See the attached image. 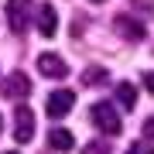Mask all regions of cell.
<instances>
[{"label":"cell","instance_id":"obj_9","mask_svg":"<svg viewBox=\"0 0 154 154\" xmlns=\"http://www.w3.org/2000/svg\"><path fill=\"white\" fill-rule=\"evenodd\" d=\"M116 103L123 110H134L137 106V86L134 82H116Z\"/></svg>","mask_w":154,"mask_h":154},{"label":"cell","instance_id":"obj_7","mask_svg":"<svg viewBox=\"0 0 154 154\" xmlns=\"http://www.w3.org/2000/svg\"><path fill=\"white\" fill-rule=\"evenodd\" d=\"M38 31L45 34V38H55V31H58V14H55L51 4H41V7H38Z\"/></svg>","mask_w":154,"mask_h":154},{"label":"cell","instance_id":"obj_12","mask_svg":"<svg viewBox=\"0 0 154 154\" xmlns=\"http://www.w3.org/2000/svg\"><path fill=\"white\" fill-rule=\"evenodd\" d=\"M82 154H113V151H110V144H103V140H89L82 147Z\"/></svg>","mask_w":154,"mask_h":154},{"label":"cell","instance_id":"obj_15","mask_svg":"<svg viewBox=\"0 0 154 154\" xmlns=\"http://www.w3.org/2000/svg\"><path fill=\"white\" fill-rule=\"evenodd\" d=\"M144 86H147L151 93H154V72H147V75H144Z\"/></svg>","mask_w":154,"mask_h":154},{"label":"cell","instance_id":"obj_16","mask_svg":"<svg viewBox=\"0 0 154 154\" xmlns=\"http://www.w3.org/2000/svg\"><path fill=\"white\" fill-rule=\"evenodd\" d=\"M0 134H4V120H0Z\"/></svg>","mask_w":154,"mask_h":154},{"label":"cell","instance_id":"obj_1","mask_svg":"<svg viewBox=\"0 0 154 154\" xmlns=\"http://www.w3.org/2000/svg\"><path fill=\"white\" fill-rule=\"evenodd\" d=\"M93 123L106 134V137H116L120 127H123V123H120V113L113 110V103H96V106H93Z\"/></svg>","mask_w":154,"mask_h":154},{"label":"cell","instance_id":"obj_13","mask_svg":"<svg viewBox=\"0 0 154 154\" xmlns=\"http://www.w3.org/2000/svg\"><path fill=\"white\" fill-rule=\"evenodd\" d=\"M127 154H154V147H147L144 140H137V144H130V147H127Z\"/></svg>","mask_w":154,"mask_h":154},{"label":"cell","instance_id":"obj_10","mask_svg":"<svg viewBox=\"0 0 154 154\" xmlns=\"http://www.w3.org/2000/svg\"><path fill=\"white\" fill-rule=\"evenodd\" d=\"M48 144L55 151H72V144H75V137H72L69 130H62V127H55V130L48 134Z\"/></svg>","mask_w":154,"mask_h":154},{"label":"cell","instance_id":"obj_17","mask_svg":"<svg viewBox=\"0 0 154 154\" xmlns=\"http://www.w3.org/2000/svg\"><path fill=\"white\" fill-rule=\"evenodd\" d=\"M93 4H103V0H93Z\"/></svg>","mask_w":154,"mask_h":154},{"label":"cell","instance_id":"obj_18","mask_svg":"<svg viewBox=\"0 0 154 154\" xmlns=\"http://www.w3.org/2000/svg\"><path fill=\"white\" fill-rule=\"evenodd\" d=\"M7 154H17V151H7Z\"/></svg>","mask_w":154,"mask_h":154},{"label":"cell","instance_id":"obj_8","mask_svg":"<svg viewBox=\"0 0 154 154\" xmlns=\"http://www.w3.org/2000/svg\"><path fill=\"white\" fill-rule=\"evenodd\" d=\"M28 93H31V82H28V75H21V72H14V75L4 82V96L7 99H21Z\"/></svg>","mask_w":154,"mask_h":154},{"label":"cell","instance_id":"obj_6","mask_svg":"<svg viewBox=\"0 0 154 154\" xmlns=\"http://www.w3.org/2000/svg\"><path fill=\"white\" fill-rule=\"evenodd\" d=\"M38 69H41V75H48V79H65L69 75V65L58 55H51V51L38 55Z\"/></svg>","mask_w":154,"mask_h":154},{"label":"cell","instance_id":"obj_11","mask_svg":"<svg viewBox=\"0 0 154 154\" xmlns=\"http://www.w3.org/2000/svg\"><path fill=\"white\" fill-rule=\"evenodd\" d=\"M82 82H86V86H99V82H106V69H96V65L86 69V72H82Z\"/></svg>","mask_w":154,"mask_h":154},{"label":"cell","instance_id":"obj_3","mask_svg":"<svg viewBox=\"0 0 154 154\" xmlns=\"http://www.w3.org/2000/svg\"><path fill=\"white\" fill-rule=\"evenodd\" d=\"M72 106H75V93L72 89H55V93L48 96V103H45V110H48V116H65Z\"/></svg>","mask_w":154,"mask_h":154},{"label":"cell","instance_id":"obj_5","mask_svg":"<svg viewBox=\"0 0 154 154\" xmlns=\"http://www.w3.org/2000/svg\"><path fill=\"white\" fill-rule=\"evenodd\" d=\"M7 21L14 34H24L28 28V0H7Z\"/></svg>","mask_w":154,"mask_h":154},{"label":"cell","instance_id":"obj_2","mask_svg":"<svg viewBox=\"0 0 154 154\" xmlns=\"http://www.w3.org/2000/svg\"><path fill=\"white\" fill-rule=\"evenodd\" d=\"M34 137V113L28 106H17L14 110V140L17 144H28Z\"/></svg>","mask_w":154,"mask_h":154},{"label":"cell","instance_id":"obj_14","mask_svg":"<svg viewBox=\"0 0 154 154\" xmlns=\"http://www.w3.org/2000/svg\"><path fill=\"white\" fill-rule=\"evenodd\" d=\"M144 134H147V137H154V116H147V123H144Z\"/></svg>","mask_w":154,"mask_h":154},{"label":"cell","instance_id":"obj_4","mask_svg":"<svg viewBox=\"0 0 154 154\" xmlns=\"http://www.w3.org/2000/svg\"><path fill=\"white\" fill-rule=\"evenodd\" d=\"M113 28H116V34L120 38H130V41H144V24L140 21H134L130 14H116V21H113Z\"/></svg>","mask_w":154,"mask_h":154}]
</instances>
